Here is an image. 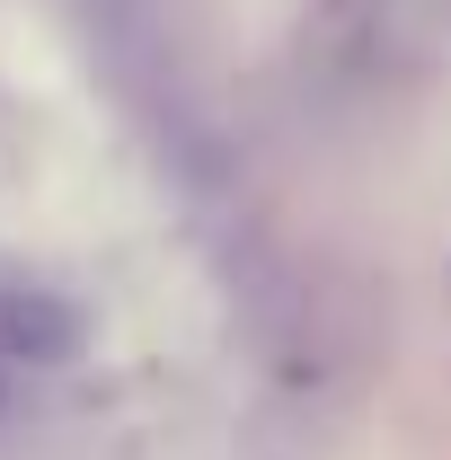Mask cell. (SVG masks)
Here are the masks:
<instances>
[{
	"mask_svg": "<svg viewBox=\"0 0 451 460\" xmlns=\"http://www.w3.org/2000/svg\"><path fill=\"white\" fill-rule=\"evenodd\" d=\"M0 354L9 363H71L80 354V319L54 292H0Z\"/></svg>",
	"mask_w": 451,
	"mask_h": 460,
	"instance_id": "cell-1",
	"label": "cell"
}]
</instances>
